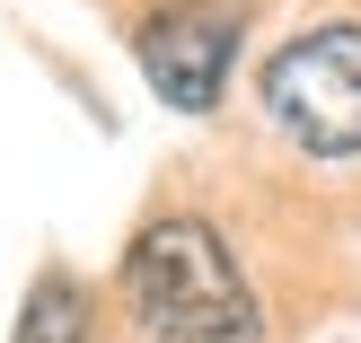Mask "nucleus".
<instances>
[{
  "instance_id": "nucleus-1",
  "label": "nucleus",
  "mask_w": 361,
  "mask_h": 343,
  "mask_svg": "<svg viewBox=\"0 0 361 343\" xmlns=\"http://www.w3.org/2000/svg\"><path fill=\"white\" fill-rule=\"evenodd\" d=\"M123 317L150 343H256L264 326L238 256L194 211H168L123 247Z\"/></svg>"
},
{
  "instance_id": "nucleus-3",
  "label": "nucleus",
  "mask_w": 361,
  "mask_h": 343,
  "mask_svg": "<svg viewBox=\"0 0 361 343\" xmlns=\"http://www.w3.org/2000/svg\"><path fill=\"white\" fill-rule=\"evenodd\" d=\"M238 35H247V0H168L141 18L133 53H141V80L176 115H212L229 88V62H238Z\"/></svg>"
},
{
  "instance_id": "nucleus-4",
  "label": "nucleus",
  "mask_w": 361,
  "mask_h": 343,
  "mask_svg": "<svg viewBox=\"0 0 361 343\" xmlns=\"http://www.w3.org/2000/svg\"><path fill=\"white\" fill-rule=\"evenodd\" d=\"M97 335V299H88L80 273H62V264H44V273L27 282V299H18V335L9 343H88Z\"/></svg>"
},
{
  "instance_id": "nucleus-2",
  "label": "nucleus",
  "mask_w": 361,
  "mask_h": 343,
  "mask_svg": "<svg viewBox=\"0 0 361 343\" xmlns=\"http://www.w3.org/2000/svg\"><path fill=\"white\" fill-rule=\"evenodd\" d=\"M264 115L309 158H361V27H300L256 80Z\"/></svg>"
}]
</instances>
